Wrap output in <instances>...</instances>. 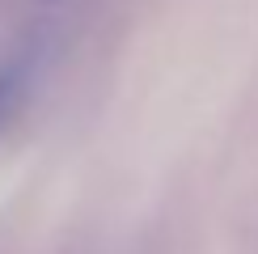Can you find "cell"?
Wrapping results in <instances>:
<instances>
[{"label":"cell","mask_w":258,"mask_h":254,"mask_svg":"<svg viewBox=\"0 0 258 254\" xmlns=\"http://www.w3.org/2000/svg\"><path fill=\"white\" fill-rule=\"evenodd\" d=\"M21 98H26V68H0V132L13 123V114L21 110Z\"/></svg>","instance_id":"obj_1"}]
</instances>
